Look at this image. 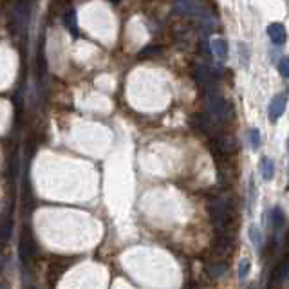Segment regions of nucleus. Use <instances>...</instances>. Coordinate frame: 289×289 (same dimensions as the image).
<instances>
[{"label": "nucleus", "mask_w": 289, "mask_h": 289, "mask_svg": "<svg viewBox=\"0 0 289 289\" xmlns=\"http://www.w3.org/2000/svg\"><path fill=\"white\" fill-rule=\"evenodd\" d=\"M204 99H206L208 114H210L212 120L219 121V123H228V121L233 120V116H235L233 105L220 94V91L215 85L208 87L204 91Z\"/></svg>", "instance_id": "1"}, {"label": "nucleus", "mask_w": 289, "mask_h": 289, "mask_svg": "<svg viewBox=\"0 0 289 289\" xmlns=\"http://www.w3.org/2000/svg\"><path fill=\"white\" fill-rule=\"evenodd\" d=\"M18 255H20V260H22V264H24V266L35 259L36 246H35V242L31 241V235H27V232L22 233L20 246H18Z\"/></svg>", "instance_id": "2"}, {"label": "nucleus", "mask_w": 289, "mask_h": 289, "mask_svg": "<svg viewBox=\"0 0 289 289\" xmlns=\"http://www.w3.org/2000/svg\"><path fill=\"white\" fill-rule=\"evenodd\" d=\"M285 105H287V92H280V94H276L273 98V101L269 103V108H268V116H269V121H278L282 118V114L285 112Z\"/></svg>", "instance_id": "3"}, {"label": "nucleus", "mask_w": 289, "mask_h": 289, "mask_svg": "<svg viewBox=\"0 0 289 289\" xmlns=\"http://www.w3.org/2000/svg\"><path fill=\"white\" fill-rule=\"evenodd\" d=\"M233 251V237H226V235H219L217 241L213 242V253L219 259H224Z\"/></svg>", "instance_id": "4"}, {"label": "nucleus", "mask_w": 289, "mask_h": 289, "mask_svg": "<svg viewBox=\"0 0 289 289\" xmlns=\"http://www.w3.org/2000/svg\"><path fill=\"white\" fill-rule=\"evenodd\" d=\"M268 36L271 38L273 43H284L285 38H287V33H285V27L284 24H280V22H273V24H269L268 27Z\"/></svg>", "instance_id": "5"}, {"label": "nucleus", "mask_w": 289, "mask_h": 289, "mask_svg": "<svg viewBox=\"0 0 289 289\" xmlns=\"http://www.w3.org/2000/svg\"><path fill=\"white\" fill-rule=\"evenodd\" d=\"M210 47H212L213 56H215L219 62H224L226 58H228V43H226L224 38H220V36L212 38V42H210Z\"/></svg>", "instance_id": "6"}, {"label": "nucleus", "mask_w": 289, "mask_h": 289, "mask_svg": "<svg viewBox=\"0 0 289 289\" xmlns=\"http://www.w3.org/2000/svg\"><path fill=\"white\" fill-rule=\"evenodd\" d=\"M206 273L210 278H220L228 273V262H224L222 259L215 260V262L206 264Z\"/></svg>", "instance_id": "7"}, {"label": "nucleus", "mask_w": 289, "mask_h": 289, "mask_svg": "<svg viewBox=\"0 0 289 289\" xmlns=\"http://www.w3.org/2000/svg\"><path fill=\"white\" fill-rule=\"evenodd\" d=\"M11 232H13V220H11V210H6V215L2 217V222H0V244L9 241L11 237Z\"/></svg>", "instance_id": "8"}, {"label": "nucleus", "mask_w": 289, "mask_h": 289, "mask_svg": "<svg viewBox=\"0 0 289 289\" xmlns=\"http://www.w3.org/2000/svg\"><path fill=\"white\" fill-rule=\"evenodd\" d=\"M287 280H289V260H284V262L273 271L271 284H284V282Z\"/></svg>", "instance_id": "9"}, {"label": "nucleus", "mask_w": 289, "mask_h": 289, "mask_svg": "<svg viewBox=\"0 0 289 289\" xmlns=\"http://www.w3.org/2000/svg\"><path fill=\"white\" fill-rule=\"evenodd\" d=\"M269 222H271V228L273 229H280L284 228L285 224V213L280 206H275L271 208V212H269Z\"/></svg>", "instance_id": "10"}, {"label": "nucleus", "mask_w": 289, "mask_h": 289, "mask_svg": "<svg viewBox=\"0 0 289 289\" xmlns=\"http://www.w3.org/2000/svg\"><path fill=\"white\" fill-rule=\"evenodd\" d=\"M260 176L264 181H271L275 176V163L269 157H262L260 159Z\"/></svg>", "instance_id": "11"}, {"label": "nucleus", "mask_w": 289, "mask_h": 289, "mask_svg": "<svg viewBox=\"0 0 289 289\" xmlns=\"http://www.w3.org/2000/svg\"><path fill=\"white\" fill-rule=\"evenodd\" d=\"M250 241L257 250L262 246V233H260L259 226H255V224L250 226Z\"/></svg>", "instance_id": "12"}, {"label": "nucleus", "mask_w": 289, "mask_h": 289, "mask_svg": "<svg viewBox=\"0 0 289 289\" xmlns=\"http://www.w3.org/2000/svg\"><path fill=\"white\" fill-rule=\"evenodd\" d=\"M159 52H163V47H161V45H148V47L139 51V58L155 56V54H159Z\"/></svg>", "instance_id": "13"}, {"label": "nucleus", "mask_w": 289, "mask_h": 289, "mask_svg": "<svg viewBox=\"0 0 289 289\" xmlns=\"http://www.w3.org/2000/svg\"><path fill=\"white\" fill-rule=\"evenodd\" d=\"M248 138H250V147L253 148V150H257V148L260 147V132H259V129H251L250 134H248Z\"/></svg>", "instance_id": "14"}, {"label": "nucleus", "mask_w": 289, "mask_h": 289, "mask_svg": "<svg viewBox=\"0 0 289 289\" xmlns=\"http://www.w3.org/2000/svg\"><path fill=\"white\" fill-rule=\"evenodd\" d=\"M250 269H251V264L248 259H242L241 262H239V278H246L248 275H250Z\"/></svg>", "instance_id": "15"}, {"label": "nucleus", "mask_w": 289, "mask_h": 289, "mask_svg": "<svg viewBox=\"0 0 289 289\" xmlns=\"http://www.w3.org/2000/svg\"><path fill=\"white\" fill-rule=\"evenodd\" d=\"M278 73H280L282 78H285V80L289 78V56H284L278 62Z\"/></svg>", "instance_id": "16"}, {"label": "nucleus", "mask_w": 289, "mask_h": 289, "mask_svg": "<svg viewBox=\"0 0 289 289\" xmlns=\"http://www.w3.org/2000/svg\"><path fill=\"white\" fill-rule=\"evenodd\" d=\"M65 22H67V26H69L71 29H74V27H76V15L71 11V13L65 17Z\"/></svg>", "instance_id": "17"}, {"label": "nucleus", "mask_w": 289, "mask_h": 289, "mask_svg": "<svg viewBox=\"0 0 289 289\" xmlns=\"http://www.w3.org/2000/svg\"><path fill=\"white\" fill-rule=\"evenodd\" d=\"M24 289H38V287H36L33 282H29V284H27V280H26V282H24Z\"/></svg>", "instance_id": "18"}, {"label": "nucleus", "mask_w": 289, "mask_h": 289, "mask_svg": "<svg viewBox=\"0 0 289 289\" xmlns=\"http://www.w3.org/2000/svg\"><path fill=\"white\" fill-rule=\"evenodd\" d=\"M285 244H287V250H289V233H287V239H285Z\"/></svg>", "instance_id": "19"}, {"label": "nucleus", "mask_w": 289, "mask_h": 289, "mask_svg": "<svg viewBox=\"0 0 289 289\" xmlns=\"http://www.w3.org/2000/svg\"><path fill=\"white\" fill-rule=\"evenodd\" d=\"M0 289H8V285H4V284H0Z\"/></svg>", "instance_id": "20"}, {"label": "nucleus", "mask_w": 289, "mask_h": 289, "mask_svg": "<svg viewBox=\"0 0 289 289\" xmlns=\"http://www.w3.org/2000/svg\"><path fill=\"white\" fill-rule=\"evenodd\" d=\"M287 150H289V139H287Z\"/></svg>", "instance_id": "21"}, {"label": "nucleus", "mask_w": 289, "mask_h": 289, "mask_svg": "<svg viewBox=\"0 0 289 289\" xmlns=\"http://www.w3.org/2000/svg\"><path fill=\"white\" fill-rule=\"evenodd\" d=\"M250 289H255V287H250Z\"/></svg>", "instance_id": "22"}]
</instances>
